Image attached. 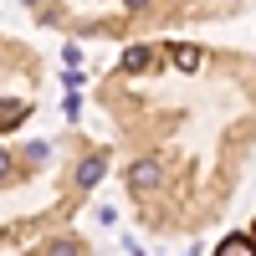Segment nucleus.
<instances>
[{"label": "nucleus", "instance_id": "nucleus-1", "mask_svg": "<svg viewBox=\"0 0 256 256\" xmlns=\"http://www.w3.org/2000/svg\"><path fill=\"white\" fill-rule=\"evenodd\" d=\"M216 256H256V241H246V236H236V241H226Z\"/></svg>", "mask_w": 256, "mask_h": 256}]
</instances>
